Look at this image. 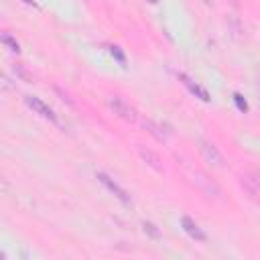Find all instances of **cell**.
Masks as SVG:
<instances>
[{"instance_id": "cell-1", "label": "cell", "mask_w": 260, "mask_h": 260, "mask_svg": "<svg viewBox=\"0 0 260 260\" xmlns=\"http://www.w3.org/2000/svg\"><path fill=\"white\" fill-rule=\"evenodd\" d=\"M108 106H110V110H112V112H114L118 118L130 122V124L138 120L136 108L130 106V104H128L124 98H120V96H108Z\"/></svg>"}, {"instance_id": "cell-2", "label": "cell", "mask_w": 260, "mask_h": 260, "mask_svg": "<svg viewBox=\"0 0 260 260\" xmlns=\"http://www.w3.org/2000/svg\"><path fill=\"white\" fill-rule=\"evenodd\" d=\"M197 148H199L201 157H203L211 167H217V169L226 167V159H224V155H221V153L217 151V146H215L211 140H207V138H199V140H197Z\"/></svg>"}, {"instance_id": "cell-3", "label": "cell", "mask_w": 260, "mask_h": 260, "mask_svg": "<svg viewBox=\"0 0 260 260\" xmlns=\"http://www.w3.org/2000/svg\"><path fill=\"white\" fill-rule=\"evenodd\" d=\"M25 104L33 110L35 114H39L41 118H45V120H49V122H53V124H57V126H61V122H59V118H57V114L53 112V108L51 106H47L41 98H35V96H25Z\"/></svg>"}, {"instance_id": "cell-4", "label": "cell", "mask_w": 260, "mask_h": 260, "mask_svg": "<svg viewBox=\"0 0 260 260\" xmlns=\"http://www.w3.org/2000/svg\"><path fill=\"white\" fill-rule=\"evenodd\" d=\"M98 181L104 185V187L110 191V193H112L114 197H118L124 205H132V199H130V195H128V191L124 189V187H120V185L112 179V177H110V175H106V173H98Z\"/></svg>"}, {"instance_id": "cell-5", "label": "cell", "mask_w": 260, "mask_h": 260, "mask_svg": "<svg viewBox=\"0 0 260 260\" xmlns=\"http://www.w3.org/2000/svg\"><path fill=\"white\" fill-rule=\"evenodd\" d=\"M240 185L252 201L258 199V177H256V173H244L240 177Z\"/></svg>"}, {"instance_id": "cell-6", "label": "cell", "mask_w": 260, "mask_h": 260, "mask_svg": "<svg viewBox=\"0 0 260 260\" xmlns=\"http://www.w3.org/2000/svg\"><path fill=\"white\" fill-rule=\"evenodd\" d=\"M138 153H140L142 161H144L148 167L155 169L157 173H163V163H161V157H159L155 151H151V148H146V146L138 144Z\"/></svg>"}, {"instance_id": "cell-7", "label": "cell", "mask_w": 260, "mask_h": 260, "mask_svg": "<svg viewBox=\"0 0 260 260\" xmlns=\"http://www.w3.org/2000/svg\"><path fill=\"white\" fill-rule=\"evenodd\" d=\"M181 226H183V230L187 232L193 240H197V242H205V238H207L205 232L195 224V221H193L189 215H183V217H181Z\"/></svg>"}, {"instance_id": "cell-8", "label": "cell", "mask_w": 260, "mask_h": 260, "mask_svg": "<svg viewBox=\"0 0 260 260\" xmlns=\"http://www.w3.org/2000/svg\"><path fill=\"white\" fill-rule=\"evenodd\" d=\"M142 128L151 134V136H155L159 142H165L167 140V132H163L161 128V124H157V122H153V120H142Z\"/></svg>"}, {"instance_id": "cell-9", "label": "cell", "mask_w": 260, "mask_h": 260, "mask_svg": "<svg viewBox=\"0 0 260 260\" xmlns=\"http://www.w3.org/2000/svg\"><path fill=\"white\" fill-rule=\"evenodd\" d=\"M179 78L183 80V84H185V86H187V88H189V92H191V94H195V96H197L199 100H203V102H209V94H207V90H203L201 86L193 84V82H191V80H189L187 76H183V73H181V76H179Z\"/></svg>"}, {"instance_id": "cell-10", "label": "cell", "mask_w": 260, "mask_h": 260, "mask_svg": "<svg viewBox=\"0 0 260 260\" xmlns=\"http://www.w3.org/2000/svg\"><path fill=\"white\" fill-rule=\"evenodd\" d=\"M0 43H3L5 47H9L13 53H21V43L7 31H0Z\"/></svg>"}, {"instance_id": "cell-11", "label": "cell", "mask_w": 260, "mask_h": 260, "mask_svg": "<svg viewBox=\"0 0 260 260\" xmlns=\"http://www.w3.org/2000/svg\"><path fill=\"white\" fill-rule=\"evenodd\" d=\"M15 88V84L11 82V78L7 76V73L0 69V92H11Z\"/></svg>"}, {"instance_id": "cell-12", "label": "cell", "mask_w": 260, "mask_h": 260, "mask_svg": "<svg viewBox=\"0 0 260 260\" xmlns=\"http://www.w3.org/2000/svg\"><path fill=\"white\" fill-rule=\"evenodd\" d=\"M142 228H144V232H146V234H151L153 238H161V232L157 230V226H155V224H151V221H144Z\"/></svg>"}, {"instance_id": "cell-13", "label": "cell", "mask_w": 260, "mask_h": 260, "mask_svg": "<svg viewBox=\"0 0 260 260\" xmlns=\"http://www.w3.org/2000/svg\"><path fill=\"white\" fill-rule=\"evenodd\" d=\"M234 102H236V106H238L240 112H248V104H246V100H244L240 94H234Z\"/></svg>"}, {"instance_id": "cell-14", "label": "cell", "mask_w": 260, "mask_h": 260, "mask_svg": "<svg viewBox=\"0 0 260 260\" xmlns=\"http://www.w3.org/2000/svg\"><path fill=\"white\" fill-rule=\"evenodd\" d=\"M15 69L19 71V76H21V78H23L25 82H33V78H31V76H29V73H27V71L23 69V65H15Z\"/></svg>"}, {"instance_id": "cell-15", "label": "cell", "mask_w": 260, "mask_h": 260, "mask_svg": "<svg viewBox=\"0 0 260 260\" xmlns=\"http://www.w3.org/2000/svg\"><path fill=\"white\" fill-rule=\"evenodd\" d=\"M7 191H9V181H7L3 175H0V195L7 193Z\"/></svg>"}, {"instance_id": "cell-16", "label": "cell", "mask_w": 260, "mask_h": 260, "mask_svg": "<svg viewBox=\"0 0 260 260\" xmlns=\"http://www.w3.org/2000/svg\"><path fill=\"white\" fill-rule=\"evenodd\" d=\"M112 55H114V57H116L118 61H124V55H122V53L118 51V47H112Z\"/></svg>"}, {"instance_id": "cell-17", "label": "cell", "mask_w": 260, "mask_h": 260, "mask_svg": "<svg viewBox=\"0 0 260 260\" xmlns=\"http://www.w3.org/2000/svg\"><path fill=\"white\" fill-rule=\"evenodd\" d=\"M21 3H25L27 7H37V3H35V0H21Z\"/></svg>"}, {"instance_id": "cell-18", "label": "cell", "mask_w": 260, "mask_h": 260, "mask_svg": "<svg viewBox=\"0 0 260 260\" xmlns=\"http://www.w3.org/2000/svg\"><path fill=\"white\" fill-rule=\"evenodd\" d=\"M203 3H205L207 7H211V5H213V0H203Z\"/></svg>"}, {"instance_id": "cell-19", "label": "cell", "mask_w": 260, "mask_h": 260, "mask_svg": "<svg viewBox=\"0 0 260 260\" xmlns=\"http://www.w3.org/2000/svg\"><path fill=\"white\" fill-rule=\"evenodd\" d=\"M151 3H153V5H157V3H159V0H151Z\"/></svg>"}, {"instance_id": "cell-20", "label": "cell", "mask_w": 260, "mask_h": 260, "mask_svg": "<svg viewBox=\"0 0 260 260\" xmlns=\"http://www.w3.org/2000/svg\"><path fill=\"white\" fill-rule=\"evenodd\" d=\"M0 258H3V254H0Z\"/></svg>"}]
</instances>
